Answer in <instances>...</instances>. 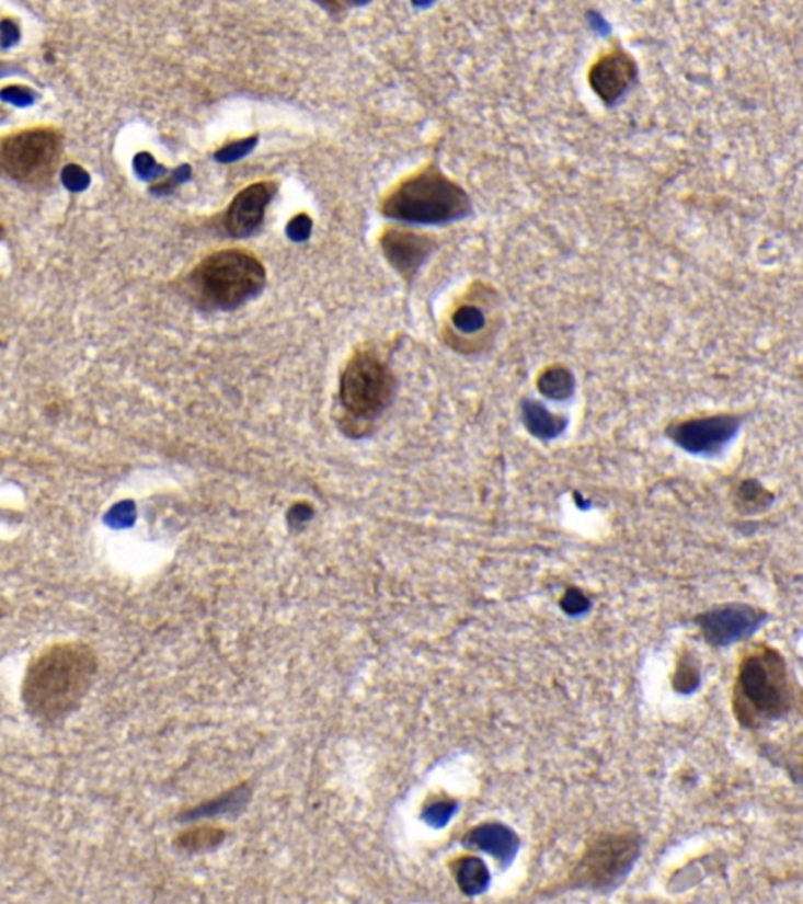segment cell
I'll list each match as a JSON object with an SVG mask.
<instances>
[{
  "instance_id": "cell-10",
  "label": "cell",
  "mask_w": 803,
  "mask_h": 904,
  "mask_svg": "<svg viewBox=\"0 0 803 904\" xmlns=\"http://www.w3.org/2000/svg\"><path fill=\"white\" fill-rule=\"evenodd\" d=\"M638 67L630 54L620 47L599 56L588 71V83L606 105L616 104L631 89Z\"/></svg>"
},
{
  "instance_id": "cell-17",
  "label": "cell",
  "mask_w": 803,
  "mask_h": 904,
  "mask_svg": "<svg viewBox=\"0 0 803 904\" xmlns=\"http://www.w3.org/2000/svg\"><path fill=\"white\" fill-rule=\"evenodd\" d=\"M472 840L479 847L490 849L494 856H507V852H512V844L515 842L511 833L496 826L475 831L472 834Z\"/></svg>"
},
{
  "instance_id": "cell-15",
  "label": "cell",
  "mask_w": 803,
  "mask_h": 904,
  "mask_svg": "<svg viewBox=\"0 0 803 904\" xmlns=\"http://www.w3.org/2000/svg\"><path fill=\"white\" fill-rule=\"evenodd\" d=\"M523 424L526 430L540 440H554L566 430L565 417L552 415L547 407L537 401L523 402Z\"/></svg>"
},
{
  "instance_id": "cell-14",
  "label": "cell",
  "mask_w": 803,
  "mask_h": 904,
  "mask_svg": "<svg viewBox=\"0 0 803 904\" xmlns=\"http://www.w3.org/2000/svg\"><path fill=\"white\" fill-rule=\"evenodd\" d=\"M227 827L220 824L202 823L181 831L174 837V845L180 851L188 855H199V852L213 851L223 844L227 838Z\"/></svg>"
},
{
  "instance_id": "cell-9",
  "label": "cell",
  "mask_w": 803,
  "mask_h": 904,
  "mask_svg": "<svg viewBox=\"0 0 803 904\" xmlns=\"http://www.w3.org/2000/svg\"><path fill=\"white\" fill-rule=\"evenodd\" d=\"M766 615L746 603L721 606L699 617L704 639L712 645H729L754 634Z\"/></svg>"
},
{
  "instance_id": "cell-1",
  "label": "cell",
  "mask_w": 803,
  "mask_h": 904,
  "mask_svg": "<svg viewBox=\"0 0 803 904\" xmlns=\"http://www.w3.org/2000/svg\"><path fill=\"white\" fill-rule=\"evenodd\" d=\"M100 659L92 645L82 641L47 645L25 671L23 702L36 721L54 724L69 717L89 695Z\"/></svg>"
},
{
  "instance_id": "cell-3",
  "label": "cell",
  "mask_w": 803,
  "mask_h": 904,
  "mask_svg": "<svg viewBox=\"0 0 803 904\" xmlns=\"http://www.w3.org/2000/svg\"><path fill=\"white\" fill-rule=\"evenodd\" d=\"M261 261L243 250H220L205 258L188 277L192 299L206 310H232L264 288Z\"/></svg>"
},
{
  "instance_id": "cell-18",
  "label": "cell",
  "mask_w": 803,
  "mask_h": 904,
  "mask_svg": "<svg viewBox=\"0 0 803 904\" xmlns=\"http://www.w3.org/2000/svg\"><path fill=\"white\" fill-rule=\"evenodd\" d=\"M486 880H489V874L481 860L467 859L460 863L459 882L468 893L482 891Z\"/></svg>"
},
{
  "instance_id": "cell-7",
  "label": "cell",
  "mask_w": 803,
  "mask_h": 904,
  "mask_svg": "<svg viewBox=\"0 0 803 904\" xmlns=\"http://www.w3.org/2000/svg\"><path fill=\"white\" fill-rule=\"evenodd\" d=\"M743 426L739 415L689 417L667 427L666 434L678 448L692 456L715 457L725 451Z\"/></svg>"
},
{
  "instance_id": "cell-4",
  "label": "cell",
  "mask_w": 803,
  "mask_h": 904,
  "mask_svg": "<svg viewBox=\"0 0 803 904\" xmlns=\"http://www.w3.org/2000/svg\"><path fill=\"white\" fill-rule=\"evenodd\" d=\"M395 376L372 348L355 352L340 380V402L352 426H370L391 404Z\"/></svg>"
},
{
  "instance_id": "cell-2",
  "label": "cell",
  "mask_w": 803,
  "mask_h": 904,
  "mask_svg": "<svg viewBox=\"0 0 803 904\" xmlns=\"http://www.w3.org/2000/svg\"><path fill=\"white\" fill-rule=\"evenodd\" d=\"M380 213L399 224L446 225L470 216L471 198L431 163L395 184L381 199Z\"/></svg>"
},
{
  "instance_id": "cell-8",
  "label": "cell",
  "mask_w": 803,
  "mask_h": 904,
  "mask_svg": "<svg viewBox=\"0 0 803 904\" xmlns=\"http://www.w3.org/2000/svg\"><path fill=\"white\" fill-rule=\"evenodd\" d=\"M380 249L385 260L406 282L416 277L436 249V239L406 225H392L381 232Z\"/></svg>"
},
{
  "instance_id": "cell-6",
  "label": "cell",
  "mask_w": 803,
  "mask_h": 904,
  "mask_svg": "<svg viewBox=\"0 0 803 904\" xmlns=\"http://www.w3.org/2000/svg\"><path fill=\"white\" fill-rule=\"evenodd\" d=\"M60 134L56 129L21 130L2 141L3 172L25 186H45L53 180L61 158Z\"/></svg>"
},
{
  "instance_id": "cell-5",
  "label": "cell",
  "mask_w": 803,
  "mask_h": 904,
  "mask_svg": "<svg viewBox=\"0 0 803 904\" xmlns=\"http://www.w3.org/2000/svg\"><path fill=\"white\" fill-rule=\"evenodd\" d=\"M739 717L769 721L790 706V682L779 653L765 649L752 653L741 664L736 686Z\"/></svg>"
},
{
  "instance_id": "cell-13",
  "label": "cell",
  "mask_w": 803,
  "mask_h": 904,
  "mask_svg": "<svg viewBox=\"0 0 803 904\" xmlns=\"http://www.w3.org/2000/svg\"><path fill=\"white\" fill-rule=\"evenodd\" d=\"M489 325L490 319L486 318L481 304H478V301H461L450 314V330L452 332H449V337L460 336L459 341L461 343H467L468 337H472L475 343L479 340L485 343L493 335V330Z\"/></svg>"
},
{
  "instance_id": "cell-19",
  "label": "cell",
  "mask_w": 803,
  "mask_h": 904,
  "mask_svg": "<svg viewBox=\"0 0 803 904\" xmlns=\"http://www.w3.org/2000/svg\"><path fill=\"white\" fill-rule=\"evenodd\" d=\"M561 605L562 608L565 609V613H569V615L572 616H577L587 611L588 606H590V602H588V598L583 594V592L577 590H569L566 591V594L563 595Z\"/></svg>"
},
{
  "instance_id": "cell-16",
  "label": "cell",
  "mask_w": 803,
  "mask_h": 904,
  "mask_svg": "<svg viewBox=\"0 0 803 904\" xmlns=\"http://www.w3.org/2000/svg\"><path fill=\"white\" fill-rule=\"evenodd\" d=\"M537 388L544 398L551 401H566L574 393L573 373L565 366H550L540 374Z\"/></svg>"
},
{
  "instance_id": "cell-12",
  "label": "cell",
  "mask_w": 803,
  "mask_h": 904,
  "mask_svg": "<svg viewBox=\"0 0 803 904\" xmlns=\"http://www.w3.org/2000/svg\"><path fill=\"white\" fill-rule=\"evenodd\" d=\"M638 855V844L630 838H613L603 847V855L595 851L588 858L587 869L590 871L594 881L603 877V882L616 880L623 877L624 871L630 869L632 860Z\"/></svg>"
},
{
  "instance_id": "cell-11",
  "label": "cell",
  "mask_w": 803,
  "mask_h": 904,
  "mask_svg": "<svg viewBox=\"0 0 803 904\" xmlns=\"http://www.w3.org/2000/svg\"><path fill=\"white\" fill-rule=\"evenodd\" d=\"M276 186L274 183L263 181V183L252 184L243 188L241 194L232 199L230 209L225 217V227L228 232L236 238L250 236L264 219L265 208L274 197Z\"/></svg>"
}]
</instances>
